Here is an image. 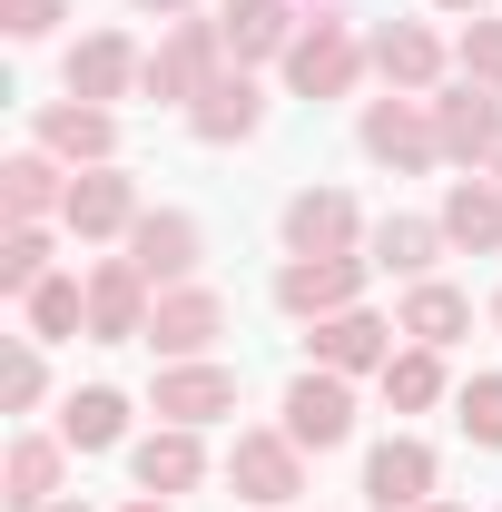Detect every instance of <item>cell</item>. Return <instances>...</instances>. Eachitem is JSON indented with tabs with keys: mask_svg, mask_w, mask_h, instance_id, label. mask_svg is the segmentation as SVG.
Returning <instances> with one entry per match:
<instances>
[{
	"mask_svg": "<svg viewBox=\"0 0 502 512\" xmlns=\"http://www.w3.org/2000/svg\"><path fill=\"white\" fill-rule=\"evenodd\" d=\"M276 227H286V256H365V237H375L355 188H296Z\"/></svg>",
	"mask_w": 502,
	"mask_h": 512,
	"instance_id": "obj_6",
	"label": "cell"
},
{
	"mask_svg": "<svg viewBox=\"0 0 502 512\" xmlns=\"http://www.w3.org/2000/svg\"><path fill=\"white\" fill-rule=\"evenodd\" d=\"M434 138H443V168H493L502 158V99L473 89V79H443L434 89Z\"/></svg>",
	"mask_w": 502,
	"mask_h": 512,
	"instance_id": "obj_9",
	"label": "cell"
},
{
	"mask_svg": "<svg viewBox=\"0 0 502 512\" xmlns=\"http://www.w3.org/2000/svg\"><path fill=\"white\" fill-rule=\"evenodd\" d=\"M138 217H148V207H138V178L109 158V168H79V178H69L60 237H79V247H109V237H128Z\"/></svg>",
	"mask_w": 502,
	"mask_h": 512,
	"instance_id": "obj_8",
	"label": "cell"
},
{
	"mask_svg": "<svg viewBox=\"0 0 502 512\" xmlns=\"http://www.w3.org/2000/svg\"><path fill=\"white\" fill-rule=\"evenodd\" d=\"M355 148L394 168V178H414V168H443V138H434V99H404V89H384L365 99V119H355Z\"/></svg>",
	"mask_w": 502,
	"mask_h": 512,
	"instance_id": "obj_3",
	"label": "cell"
},
{
	"mask_svg": "<svg viewBox=\"0 0 502 512\" xmlns=\"http://www.w3.org/2000/svg\"><path fill=\"white\" fill-rule=\"evenodd\" d=\"M128 10H138V20H158V30H168V20H188L197 0H128Z\"/></svg>",
	"mask_w": 502,
	"mask_h": 512,
	"instance_id": "obj_35",
	"label": "cell"
},
{
	"mask_svg": "<svg viewBox=\"0 0 502 512\" xmlns=\"http://www.w3.org/2000/svg\"><path fill=\"white\" fill-rule=\"evenodd\" d=\"M434 217H443V237H453V256H502V178H483V168L453 178Z\"/></svg>",
	"mask_w": 502,
	"mask_h": 512,
	"instance_id": "obj_23",
	"label": "cell"
},
{
	"mask_svg": "<svg viewBox=\"0 0 502 512\" xmlns=\"http://www.w3.org/2000/svg\"><path fill=\"white\" fill-rule=\"evenodd\" d=\"M50 512H89V503H69V493H60V503H50Z\"/></svg>",
	"mask_w": 502,
	"mask_h": 512,
	"instance_id": "obj_39",
	"label": "cell"
},
{
	"mask_svg": "<svg viewBox=\"0 0 502 512\" xmlns=\"http://www.w3.org/2000/svg\"><path fill=\"white\" fill-rule=\"evenodd\" d=\"M119 512H178V503H158V493H128V503Z\"/></svg>",
	"mask_w": 502,
	"mask_h": 512,
	"instance_id": "obj_36",
	"label": "cell"
},
{
	"mask_svg": "<svg viewBox=\"0 0 502 512\" xmlns=\"http://www.w3.org/2000/svg\"><path fill=\"white\" fill-rule=\"evenodd\" d=\"M453 424L473 434L483 453H502V375H473V384H453Z\"/></svg>",
	"mask_w": 502,
	"mask_h": 512,
	"instance_id": "obj_32",
	"label": "cell"
},
{
	"mask_svg": "<svg viewBox=\"0 0 502 512\" xmlns=\"http://www.w3.org/2000/svg\"><path fill=\"white\" fill-rule=\"evenodd\" d=\"M384 404L394 414H434L443 394H453V375H443V345H394V365H384Z\"/></svg>",
	"mask_w": 502,
	"mask_h": 512,
	"instance_id": "obj_29",
	"label": "cell"
},
{
	"mask_svg": "<svg viewBox=\"0 0 502 512\" xmlns=\"http://www.w3.org/2000/svg\"><path fill=\"white\" fill-rule=\"evenodd\" d=\"M493 325H502V296H493Z\"/></svg>",
	"mask_w": 502,
	"mask_h": 512,
	"instance_id": "obj_41",
	"label": "cell"
},
{
	"mask_svg": "<svg viewBox=\"0 0 502 512\" xmlns=\"http://www.w3.org/2000/svg\"><path fill=\"white\" fill-rule=\"evenodd\" d=\"M276 69H286V89H296V99H355V79H365L375 60H365V40H355L335 10H315Z\"/></svg>",
	"mask_w": 502,
	"mask_h": 512,
	"instance_id": "obj_2",
	"label": "cell"
},
{
	"mask_svg": "<svg viewBox=\"0 0 502 512\" xmlns=\"http://www.w3.org/2000/svg\"><path fill=\"white\" fill-rule=\"evenodd\" d=\"M443 247H453V237H443V217H404V207H394V217H375V237H365L375 276H404V286H424Z\"/></svg>",
	"mask_w": 502,
	"mask_h": 512,
	"instance_id": "obj_25",
	"label": "cell"
},
{
	"mask_svg": "<svg viewBox=\"0 0 502 512\" xmlns=\"http://www.w3.org/2000/svg\"><path fill=\"white\" fill-rule=\"evenodd\" d=\"M483 178H502V158H493V168H483Z\"/></svg>",
	"mask_w": 502,
	"mask_h": 512,
	"instance_id": "obj_40",
	"label": "cell"
},
{
	"mask_svg": "<svg viewBox=\"0 0 502 512\" xmlns=\"http://www.w3.org/2000/svg\"><path fill=\"white\" fill-rule=\"evenodd\" d=\"M119 247H128V266H138V276L168 296V286H197V266H207V227H197L188 207H148Z\"/></svg>",
	"mask_w": 502,
	"mask_h": 512,
	"instance_id": "obj_7",
	"label": "cell"
},
{
	"mask_svg": "<svg viewBox=\"0 0 502 512\" xmlns=\"http://www.w3.org/2000/svg\"><path fill=\"white\" fill-rule=\"evenodd\" d=\"M0 404H10V414L50 404V355H40L30 335H20V345H10V365H0Z\"/></svg>",
	"mask_w": 502,
	"mask_h": 512,
	"instance_id": "obj_33",
	"label": "cell"
},
{
	"mask_svg": "<svg viewBox=\"0 0 502 512\" xmlns=\"http://www.w3.org/2000/svg\"><path fill=\"white\" fill-rule=\"evenodd\" d=\"M69 178H79V168H60L50 148H10V158H0V217H10V227H60Z\"/></svg>",
	"mask_w": 502,
	"mask_h": 512,
	"instance_id": "obj_19",
	"label": "cell"
},
{
	"mask_svg": "<svg viewBox=\"0 0 502 512\" xmlns=\"http://www.w3.org/2000/svg\"><path fill=\"white\" fill-rule=\"evenodd\" d=\"M217 30H227V60L256 69V60H286L296 50V0H217Z\"/></svg>",
	"mask_w": 502,
	"mask_h": 512,
	"instance_id": "obj_22",
	"label": "cell"
},
{
	"mask_svg": "<svg viewBox=\"0 0 502 512\" xmlns=\"http://www.w3.org/2000/svg\"><path fill=\"white\" fill-rule=\"evenodd\" d=\"M394 325H404V345H463V335H473V296L443 286V276H424V286H404Z\"/></svg>",
	"mask_w": 502,
	"mask_h": 512,
	"instance_id": "obj_27",
	"label": "cell"
},
{
	"mask_svg": "<svg viewBox=\"0 0 502 512\" xmlns=\"http://www.w3.org/2000/svg\"><path fill=\"white\" fill-rule=\"evenodd\" d=\"M365 276H375V256H286L276 266V306L296 325H325L345 306H365Z\"/></svg>",
	"mask_w": 502,
	"mask_h": 512,
	"instance_id": "obj_5",
	"label": "cell"
},
{
	"mask_svg": "<svg viewBox=\"0 0 502 512\" xmlns=\"http://www.w3.org/2000/svg\"><path fill=\"white\" fill-rule=\"evenodd\" d=\"M128 473H138V493L178 503V493L207 483V444H197L188 424H158V434H138V444H128Z\"/></svg>",
	"mask_w": 502,
	"mask_h": 512,
	"instance_id": "obj_20",
	"label": "cell"
},
{
	"mask_svg": "<svg viewBox=\"0 0 502 512\" xmlns=\"http://www.w3.org/2000/svg\"><path fill=\"white\" fill-rule=\"evenodd\" d=\"M148 404H158V424L207 434V424H227V414H237V365H217V355H197V365H158Z\"/></svg>",
	"mask_w": 502,
	"mask_h": 512,
	"instance_id": "obj_12",
	"label": "cell"
},
{
	"mask_svg": "<svg viewBox=\"0 0 502 512\" xmlns=\"http://www.w3.org/2000/svg\"><path fill=\"white\" fill-rule=\"evenodd\" d=\"M227 69H237V60H227V30H217V20H168V30L148 40V79H138V99L197 109Z\"/></svg>",
	"mask_w": 502,
	"mask_h": 512,
	"instance_id": "obj_1",
	"label": "cell"
},
{
	"mask_svg": "<svg viewBox=\"0 0 502 512\" xmlns=\"http://www.w3.org/2000/svg\"><path fill=\"white\" fill-rule=\"evenodd\" d=\"M365 60H375L384 89H404V99H434L443 89V69H453V50H443L424 20H384L375 40H365Z\"/></svg>",
	"mask_w": 502,
	"mask_h": 512,
	"instance_id": "obj_18",
	"label": "cell"
},
{
	"mask_svg": "<svg viewBox=\"0 0 502 512\" xmlns=\"http://www.w3.org/2000/svg\"><path fill=\"white\" fill-rule=\"evenodd\" d=\"M60 444L69 453H119L128 444V394L119 384H79L60 404Z\"/></svg>",
	"mask_w": 502,
	"mask_h": 512,
	"instance_id": "obj_28",
	"label": "cell"
},
{
	"mask_svg": "<svg viewBox=\"0 0 502 512\" xmlns=\"http://www.w3.org/2000/svg\"><path fill=\"white\" fill-rule=\"evenodd\" d=\"M138 79H148V50L128 30H89V40H69V60H60V89L69 99H99V109L138 99Z\"/></svg>",
	"mask_w": 502,
	"mask_h": 512,
	"instance_id": "obj_10",
	"label": "cell"
},
{
	"mask_svg": "<svg viewBox=\"0 0 502 512\" xmlns=\"http://www.w3.org/2000/svg\"><path fill=\"white\" fill-rule=\"evenodd\" d=\"M20 325H30V345L89 335V266H60L50 286H30V296H20Z\"/></svg>",
	"mask_w": 502,
	"mask_h": 512,
	"instance_id": "obj_26",
	"label": "cell"
},
{
	"mask_svg": "<svg viewBox=\"0 0 502 512\" xmlns=\"http://www.w3.org/2000/svg\"><path fill=\"white\" fill-rule=\"evenodd\" d=\"M256 128H266V89H256V69H227V79L188 109V138H197V148H247Z\"/></svg>",
	"mask_w": 502,
	"mask_h": 512,
	"instance_id": "obj_21",
	"label": "cell"
},
{
	"mask_svg": "<svg viewBox=\"0 0 502 512\" xmlns=\"http://www.w3.org/2000/svg\"><path fill=\"white\" fill-rule=\"evenodd\" d=\"M227 483H237L256 512H286L296 493H306V444H296L286 424H237V444H227Z\"/></svg>",
	"mask_w": 502,
	"mask_h": 512,
	"instance_id": "obj_4",
	"label": "cell"
},
{
	"mask_svg": "<svg viewBox=\"0 0 502 512\" xmlns=\"http://www.w3.org/2000/svg\"><path fill=\"white\" fill-rule=\"evenodd\" d=\"M148 316H158V286L128 256H99L89 266V345H148Z\"/></svg>",
	"mask_w": 502,
	"mask_h": 512,
	"instance_id": "obj_11",
	"label": "cell"
},
{
	"mask_svg": "<svg viewBox=\"0 0 502 512\" xmlns=\"http://www.w3.org/2000/svg\"><path fill=\"white\" fill-rule=\"evenodd\" d=\"M60 20H69V0H0V30L10 40H50Z\"/></svg>",
	"mask_w": 502,
	"mask_h": 512,
	"instance_id": "obj_34",
	"label": "cell"
},
{
	"mask_svg": "<svg viewBox=\"0 0 502 512\" xmlns=\"http://www.w3.org/2000/svg\"><path fill=\"white\" fill-rule=\"evenodd\" d=\"M60 483H69V444L60 434H20V444H10V463H0V503L10 512H50Z\"/></svg>",
	"mask_w": 502,
	"mask_h": 512,
	"instance_id": "obj_24",
	"label": "cell"
},
{
	"mask_svg": "<svg viewBox=\"0 0 502 512\" xmlns=\"http://www.w3.org/2000/svg\"><path fill=\"white\" fill-rule=\"evenodd\" d=\"M30 148H50L60 168H109L119 158V109H99V99H50L40 119H30Z\"/></svg>",
	"mask_w": 502,
	"mask_h": 512,
	"instance_id": "obj_13",
	"label": "cell"
},
{
	"mask_svg": "<svg viewBox=\"0 0 502 512\" xmlns=\"http://www.w3.org/2000/svg\"><path fill=\"white\" fill-rule=\"evenodd\" d=\"M394 335H404L394 316H375V306H345V316L306 325V365H325V375H384V365H394Z\"/></svg>",
	"mask_w": 502,
	"mask_h": 512,
	"instance_id": "obj_14",
	"label": "cell"
},
{
	"mask_svg": "<svg viewBox=\"0 0 502 512\" xmlns=\"http://www.w3.org/2000/svg\"><path fill=\"white\" fill-rule=\"evenodd\" d=\"M424 512H473V503H443V493H434V503H424Z\"/></svg>",
	"mask_w": 502,
	"mask_h": 512,
	"instance_id": "obj_38",
	"label": "cell"
},
{
	"mask_svg": "<svg viewBox=\"0 0 502 512\" xmlns=\"http://www.w3.org/2000/svg\"><path fill=\"white\" fill-rule=\"evenodd\" d=\"M286 434L306 453H335V444H355V375H325V365H306V375L286 384Z\"/></svg>",
	"mask_w": 502,
	"mask_h": 512,
	"instance_id": "obj_15",
	"label": "cell"
},
{
	"mask_svg": "<svg viewBox=\"0 0 502 512\" xmlns=\"http://www.w3.org/2000/svg\"><path fill=\"white\" fill-rule=\"evenodd\" d=\"M434 483H443V463H434L424 434H384V444L365 453V503H375V512H424Z\"/></svg>",
	"mask_w": 502,
	"mask_h": 512,
	"instance_id": "obj_17",
	"label": "cell"
},
{
	"mask_svg": "<svg viewBox=\"0 0 502 512\" xmlns=\"http://www.w3.org/2000/svg\"><path fill=\"white\" fill-rule=\"evenodd\" d=\"M453 79H473V89H493V99H502V20H493V10L463 20V40H453Z\"/></svg>",
	"mask_w": 502,
	"mask_h": 512,
	"instance_id": "obj_31",
	"label": "cell"
},
{
	"mask_svg": "<svg viewBox=\"0 0 502 512\" xmlns=\"http://www.w3.org/2000/svg\"><path fill=\"white\" fill-rule=\"evenodd\" d=\"M60 276V237L50 227H0V296L20 306L30 286H50Z\"/></svg>",
	"mask_w": 502,
	"mask_h": 512,
	"instance_id": "obj_30",
	"label": "cell"
},
{
	"mask_svg": "<svg viewBox=\"0 0 502 512\" xmlns=\"http://www.w3.org/2000/svg\"><path fill=\"white\" fill-rule=\"evenodd\" d=\"M227 296L217 286H168L158 296V316H148V345L168 355V365H197V355H217V335H227Z\"/></svg>",
	"mask_w": 502,
	"mask_h": 512,
	"instance_id": "obj_16",
	"label": "cell"
},
{
	"mask_svg": "<svg viewBox=\"0 0 502 512\" xmlns=\"http://www.w3.org/2000/svg\"><path fill=\"white\" fill-rule=\"evenodd\" d=\"M434 10H453V20H473V10H483V0H434Z\"/></svg>",
	"mask_w": 502,
	"mask_h": 512,
	"instance_id": "obj_37",
	"label": "cell"
}]
</instances>
